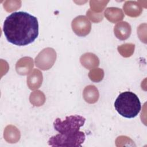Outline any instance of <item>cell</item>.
I'll return each mask as SVG.
<instances>
[{
    "instance_id": "obj_1",
    "label": "cell",
    "mask_w": 147,
    "mask_h": 147,
    "mask_svg": "<svg viewBox=\"0 0 147 147\" xmlns=\"http://www.w3.org/2000/svg\"><path fill=\"white\" fill-rule=\"evenodd\" d=\"M3 32L9 42L18 46L28 45L38 37L37 18L25 11L14 12L6 18Z\"/></svg>"
},
{
    "instance_id": "obj_2",
    "label": "cell",
    "mask_w": 147,
    "mask_h": 147,
    "mask_svg": "<svg viewBox=\"0 0 147 147\" xmlns=\"http://www.w3.org/2000/svg\"><path fill=\"white\" fill-rule=\"evenodd\" d=\"M85 121V118L78 115L67 116L63 121L56 118L53 122V127L59 134L49 139L48 145L52 146L81 147L86 136L84 133L79 130Z\"/></svg>"
},
{
    "instance_id": "obj_3",
    "label": "cell",
    "mask_w": 147,
    "mask_h": 147,
    "mask_svg": "<svg viewBox=\"0 0 147 147\" xmlns=\"http://www.w3.org/2000/svg\"><path fill=\"white\" fill-rule=\"evenodd\" d=\"M114 107L122 117L132 118L136 117L141 110L139 98L134 93L125 91L121 93L114 102Z\"/></svg>"
},
{
    "instance_id": "obj_4",
    "label": "cell",
    "mask_w": 147,
    "mask_h": 147,
    "mask_svg": "<svg viewBox=\"0 0 147 147\" xmlns=\"http://www.w3.org/2000/svg\"><path fill=\"white\" fill-rule=\"evenodd\" d=\"M56 58V53L52 48L43 49L36 57L35 64L42 70H47L52 67Z\"/></svg>"
},
{
    "instance_id": "obj_5",
    "label": "cell",
    "mask_w": 147,
    "mask_h": 147,
    "mask_svg": "<svg viewBox=\"0 0 147 147\" xmlns=\"http://www.w3.org/2000/svg\"><path fill=\"white\" fill-rule=\"evenodd\" d=\"M73 31L79 36H85L91 30V23L84 16L76 17L72 22Z\"/></svg>"
},
{
    "instance_id": "obj_6",
    "label": "cell",
    "mask_w": 147,
    "mask_h": 147,
    "mask_svg": "<svg viewBox=\"0 0 147 147\" xmlns=\"http://www.w3.org/2000/svg\"><path fill=\"white\" fill-rule=\"evenodd\" d=\"M114 31L117 38L125 40L129 37L131 34V26L127 22H119L114 26Z\"/></svg>"
},
{
    "instance_id": "obj_7",
    "label": "cell",
    "mask_w": 147,
    "mask_h": 147,
    "mask_svg": "<svg viewBox=\"0 0 147 147\" xmlns=\"http://www.w3.org/2000/svg\"><path fill=\"white\" fill-rule=\"evenodd\" d=\"M105 16L106 18L111 22H116L122 20L123 18V14L121 9L117 7H108L105 11Z\"/></svg>"
},
{
    "instance_id": "obj_8",
    "label": "cell",
    "mask_w": 147,
    "mask_h": 147,
    "mask_svg": "<svg viewBox=\"0 0 147 147\" xmlns=\"http://www.w3.org/2000/svg\"><path fill=\"white\" fill-rule=\"evenodd\" d=\"M123 8L127 16L130 17H137L140 15L142 9L141 6L135 1H127Z\"/></svg>"
},
{
    "instance_id": "obj_9",
    "label": "cell",
    "mask_w": 147,
    "mask_h": 147,
    "mask_svg": "<svg viewBox=\"0 0 147 147\" xmlns=\"http://www.w3.org/2000/svg\"><path fill=\"white\" fill-rule=\"evenodd\" d=\"M41 75H42L41 73L38 70L35 69L33 73H32V74L28 78L27 82L30 89L34 90L40 87L42 80V77L39 78L37 79L36 78Z\"/></svg>"
},
{
    "instance_id": "obj_10",
    "label": "cell",
    "mask_w": 147,
    "mask_h": 147,
    "mask_svg": "<svg viewBox=\"0 0 147 147\" xmlns=\"http://www.w3.org/2000/svg\"><path fill=\"white\" fill-rule=\"evenodd\" d=\"M91 91V86H87L84 90L83 96L86 101L90 103H94L97 102L99 98V93L97 88L95 87L92 91Z\"/></svg>"
}]
</instances>
